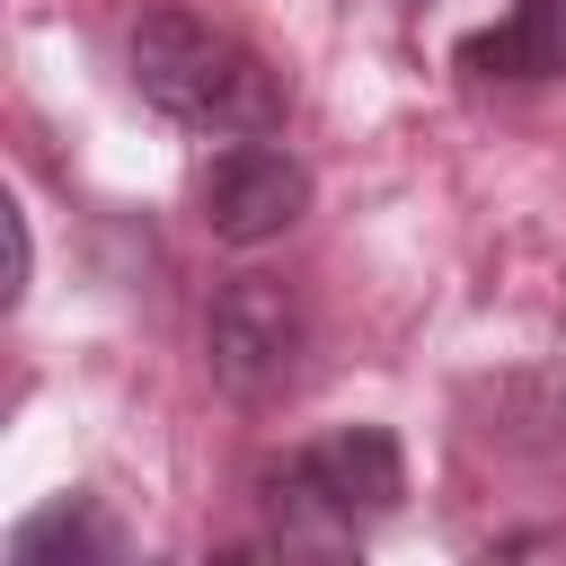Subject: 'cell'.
<instances>
[{
	"label": "cell",
	"mask_w": 566,
	"mask_h": 566,
	"mask_svg": "<svg viewBox=\"0 0 566 566\" xmlns=\"http://www.w3.org/2000/svg\"><path fill=\"white\" fill-rule=\"evenodd\" d=\"M133 88L203 142H265L283 133V106H292L283 71L195 9H150L133 27Z\"/></svg>",
	"instance_id": "6da1fadb"
},
{
	"label": "cell",
	"mask_w": 566,
	"mask_h": 566,
	"mask_svg": "<svg viewBox=\"0 0 566 566\" xmlns=\"http://www.w3.org/2000/svg\"><path fill=\"white\" fill-rule=\"evenodd\" d=\"M203 354H212V380L239 398V407H265L301 380V301L265 274H239L212 292L203 310Z\"/></svg>",
	"instance_id": "7a4b0ae2"
},
{
	"label": "cell",
	"mask_w": 566,
	"mask_h": 566,
	"mask_svg": "<svg viewBox=\"0 0 566 566\" xmlns=\"http://www.w3.org/2000/svg\"><path fill=\"white\" fill-rule=\"evenodd\" d=\"M195 203H203V230L221 248H265L310 212V168L274 142H230V150L203 159Z\"/></svg>",
	"instance_id": "3957f363"
},
{
	"label": "cell",
	"mask_w": 566,
	"mask_h": 566,
	"mask_svg": "<svg viewBox=\"0 0 566 566\" xmlns=\"http://www.w3.org/2000/svg\"><path fill=\"white\" fill-rule=\"evenodd\" d=\"M301 460V478L363 531V522H380V513H398V495H407V460H398V433L389 424H345V433H327V442H310V451H292Z\"/></svg>",
	"instance_id": "277c9868"
},
{
	"label": "cell",
	"mask_w": 566,
	"mask_h": 566,
	"mask_svg": "<svg viewBox=\"0 0 566 566\" xmlns=\"http://www.w3.org/2000/svg\"><path fill=\"white\" fill-rule=\"evenodd\" d=\"M469 80H566V0H513L460 44Z\"/></svg>",
	"instance_id": "5b68a950"
},
{
	"label": "cell",
	"mask_w": 566,
	"mask_h": 566,
	"mask_svg": "<svg viewBox=\"0 0 566 566\" xmlns=\"http://www.w3.org/2000/svg\"><path fill=\"white\" fill-rule=\"evenodd\" d=\"M71 557H115V522L88 495H53L9 531V566H71Z\"/></svg>",
	"instance_id": "8992f818"
},
{
	"label": "cell",
	"mask_w": 566,
	"mask_h": 566,
	"mask_svg": "<svg viewBox=\"0 0 566 566\" xmlns=\"http://www.w3.org/2000/svg\"><path fill=\"white\" fill-rule=\"evenodd\" d=\"M27 256H35V248H27V212L9 203V301L27 292Z\"/></svg>",
	"instance_id": "52a82bcc"
}]
</instances>
